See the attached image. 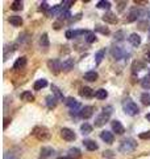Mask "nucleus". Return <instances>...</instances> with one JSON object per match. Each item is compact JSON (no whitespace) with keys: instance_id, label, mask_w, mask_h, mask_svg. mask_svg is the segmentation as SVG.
<instances>
[{"instance_id":"3","label":"nucleus","mask_w":150,"mask_h":159,"mask_svg":"<svg viewBox=\"0 0 150 159\" xmlns=\"http://www.w3.org/2000/svg\"><path fill=\"white\" fill-rule=\"evenodd\" d=\"M123 109L125 114H128V116H137V114L140 113V109L137 106V103H134L131 98H127L125 101L123 102Z\"/></svg>"},{"instance_id":"10","label":"nucleus","mask_w":150,"mask_h":159,"mask_svg":"<svg viewBox=\"0 0 150 159\" xmlns=\"http://www.w3.org/2000/svg\"><path fill=\"white\" fill-rule=\"evenodd\" d=\"M54 157V150L52 147H42L40 159H52Z\"/></svg>"},{"instance_id":"35","label":"nucleus","mask_w":150,"mask_h":159,"mask_svg":"<svg viewBox=\"0 0 150 159\" xmlns=\"http://www.w3.org/2000/svg\"><path fill=\"white\" fill-rule=\"evenodd\" d=\"M98 8H102V9H109L111 8V3L109 2H106V0H102V2H99L96 4Z\"/></svg>"},{"instance_id":"19","label":"nucleus","mask_w":150,"mask_h":159,"mask_svg":"<svg viewBox=\"0 0 150 159\" xmlns=\"http://www.w3.org/2000/svg\"><path fill=\"white\" fill-rule=\"evenodd\" d=\"M73 68H74V60H73V58H67L66 61L62 62V70L70 72Z\"/></svg>"},{"instance_id":"37","label":"nucleus","mask_w":150,"mask_h":159,"mask_svg":"<svg viewBox=\"0 0 150 159\" xmlns=\"http://www.w3.org/2000/svg\"><path fill=\"white\" fill-rule=\"evenodd\" d=\"M141 101H142V103L144 105H150V94H142L141 96Z\"/></svg>"},{"instance_id":"2","label":"nucleus","mask_w":150,"mask_h":159,"mask_svg":"<svg viewBox=\"0 0 150 159\" xmlns=\"http://www.w3.org/2000/svg\"><path fill=\"white\" fill-rule=\"evenodd\" d=\"M137 147V142L134 141L133 138H127V139H123L120 142V146H119V151L123 152V154H129L136 150Z\"/></svg>"},{"instance_id":"13","label":"nucleus","mask_w":150,"mask_h":159,"mask_svg":"<svg viewBox=\"0 0 150 159\" xmlns=\"http://www.w3.org/2000/svg\"><path fill=\"white\" fill-rule=\"evenodd\" d=\"M79 94H81L82 97H84V98H92L95 96V92L92 90L91 88L84 86V88H82L81 90H79Z\"/></svg>"},{"instance_id":"25","label":"nucleus","mask_w":150,"mask_h":159,"mask_svg":"<svg viewBox=\"0 0 150 159\" xmlns=\"http://www.w3.org/2000/svg\"><path fill=\"white\" fill-rule=\"evenodd\" d=\"M81 131H82V134L83 135H87V134H90V133H92V126L90 125V123H87V122H84L83 125L81 126Z\"/></svg>"},{"instance_id":"4","label":"nucleus","mask_w":150,"mask_h":159,"mask_svg":"<svg viewBox=\"0 0 150 159\" xmlns=\"http://www.w3.org/2000/svg\"><path fill=\"white\" fill-rule=\"evenodd\" d=\"M32 134L38 139V141H41V142L48 141V139L50 138V131H49V129L45 127V126H36V127L33 129Z\"/></svg>"},{"instance_id":"8","label":"nucleus","mask_w":150,"mask_h":159,"mask_svg":"<svg viewBox=\"0 0 150 159\" xmlns=\"http://www.w3.org/2000/svg\"><path fill=\"white\" fill-rule=\"evenodd\" d=\"M90 32L88 31H84V29H81V31H73V29H69L66 31V39L71 40V39H75L78 36H81V34H88Z\"/></svg>"},{"instance_id":"11","label":"nucleus","mask_w":150,"mask_h":159,"mask_svg":"<svg viewBox=\"0 0 150 159\" xmlns=\"http://www.w3.org/2000/svg\"><path fill=\"white\" fill-rule=\"evenodd\" d=\"M103 20H104L106 23H109V24H117V23H119L117 16H116L115 13H112V12H107V13H104Z\"/></svg>"},{"instance_id":"33","label":"nucleus","mask_w":150,"mask_h":159,"mask_svg":"<svg viewBox=\"0 0 150 159\" xmlns=\"http://www.w3.org/2000/svg\"><path fill=\"white\" fill-rule=\"evenodd\" d=\"M141 86L144 88V89H150V76L148 74V76H145L142 80H141Z\"/></svg>"},{"instance_id":"16","label":"nucleus","mask_w":150,"mask_h":159,"mask_svg":"<svg viewBox=\"0 0 150 159\" xmlns=\"http://www.w3.org/2000/svg\"><path fill=\"white\" fill-rule=\"evenodd\" d=\"M8 20L13 27H21L23 25V19H21V16H17V15H13V16H11Z\"/></svg>"},{"instance_id":"28","label":"nucleus","mask_w":150,"mask_h":159,"mask_svg":"<svg viewBox=\"0 0 150 159\" xmlns=\"http://www.w3.org/2000/svg\"><path fill=\"white\" fill-rule=\"evenodd\" d=\"M95 97L98 99H106L108 97V92L106 89H99V90H96V93H95Z\"/></svg>"},{"instance_id":"22","label":"nucleus","mask_w":150,"mask_h":159,"mask_svg":"<svg viewBox=\"0 0 150 159\" xmlns=\"http://www.w3.org/2000/svg\"><path fill=\"white\" fill-rule=\"evenodd\" d=\"M69 158L70 159H79L81 158V151L77 147H73L69 150Z\"/></svg>"},{"instance_id":"43","label":"nucleus","mask_w":150,"mask_h":159,"mask_svg":"<svg viewBox=\"0 0 150 159\" xmlns=\"http://www.w3.org/2000/svg\"><path fill=\"white\" fill-rule=\"evenodd\" d=\"M41 6H42L41 8H44V9H48V3H46V2H44V3L41 4Z\"/></svg>"},{"instance_id":"15","label":"nucleus","mask_w":150,"mask_h":159,"mask_svg":"<svg viewBox=\"0 0 150 159\" xmlns=\"http://www.w3.org/2000/svg\"><path fill=\"white\" fill-rule=\"evenodd\" d=\"M25 65H27V57H20L16 60V62L13 64V69L15 70H19V69H23Z\"/></svg>"},{"instance_id":"41","label":"nucleus","mask_w":150,"mask_h":159,"mask_svg":"<svg viewBox=\"0 0 150 159\" xmlns=\"http://www.w3.org/2000/svg\"><path fill=\"white\" fill-rule=\"evenodd\" d=\"M134 4H148L146 0H144V2H141V0H134Z\"/></svg>"},{"instance_id":"7","label":"nucleus","mask_w":150,"mask_h":159,"mask_svg":"<svg viewBox=\"0 0 150 159\" xmlns=\"http://www.w3.org/2000/svg\"><path fill=\"white\" fill-rule=\"evenodd\" d=\"M65 102H66V105L70 107V110H71V111H77V110H79V107H81V103H79L77 99L73 98V97L67 98Z\"/></svg>"},{"instance_id":"12","label":"nucleus","mask_w":150,"mask_h":159,"mask_svg":"<svg viewBox=\"0 0 150 159\" xmlns=\"http://www.w3.org/2000/svg\"><path fill=\"white\" fill-rule=\"evenodd\" d=\"M112 130L116 134H119V135H121V134L125 133V129L120 121H112Z\"/></svg>"},{"instance_id":"40","label":"nucleus","mask_w":150,"mask_h":159,"mask_svg":"<svg viewBox=\"0 0 150 159\" xmlns=\"http://www.w3.org/2000/svg\"><path fill=\"white\" fill-rule=\"evenodd\" d=\"M61 25H62V21H61V20H59V21H57V23H54V29H59V28H61Z\"/></svg>"},{"instance_id":"18","label":"nucleus","mask_w":150,"mask_h":159,"mask_svg":"<svg viewBox=\"0 0 150 159\" xmlns=\"http://www.w3.org/2000/svg\"><path fill=\"white\" fill-rule=\"evenodd\" d=\"M98 78H99V74L95 72V70L87 72L86 74H84V80H86V81H90V82H95Z\"/></svg>"},{"instance_id":"42","label":"nucleus","mask_w":150,"mask_h":159,"mask_svg":"<svg viewBox=\"0 0 150 159\" xmlns=\"http://www.w3.org/2000/svg\"><path fill=\"white\" fill-rule=\"evenodd\" d=\"M8 123H9V119H8V118H6V119H4V129H7Z\"/></svg>"},{"instance_id":"26","label":"nucleus","mask_w":150,"mask_h":159,"mask_svg":"<svg viewBox=\"0 0 150 159\" xmlns=\"http://www.w3.org/2000/svg\"><path fill=\"white\" fill-rule=\"evenodd\" d=\"M24 7V3L20 2V0H15V2L11 3V9H13V11H21Z\"/></svg>"},{"instance_id":"32","label":"nucleus","mask_w":150,"mask_h":159,"mask_svg":"<svg viewBox=\"0 0 150 159\" xmlns=\"http://www.w3.org/2000/svg\"><path fill=\"white\" fill-rule=\"evenodd\" d=\"M138 15H140V11L138 9H136V8H133L132 11H131V13H129V17H128V21L131 23V21H134V20H137L138 19Z\"/></svg>"},{"instance_id":"34","label":"nucleus","mask_w":150,"mask_h":159,"mask_svg":"<svg viewBox=\"0 0 150 159\" xmlns=\"http://www.w3.org/2000/svg\"><path fill=\"white\" fill-rule=\"evenodd\" d=\"M52 90H53V93H54V97H56L57 99H63V94H62V92L59 90L57 86L52 85Z\"/></svg>"},{"instance_id":"29","label":"nucleus","mask_w":150,"mask_h":159,"mask_svg":"<svg viewBox=\"0 0 150 159\" xmlns=\"http://www.w3.org/2000/svg\"><path fill=\"white\" fill-rule=\"evenodd\" d=\"M132 69H133V73H138L140 70H142V69H145V64H142L141 61H134L133 65H132Z\"/></svg>"},{"instance_id":"31","label":"nucleus","mask_w":150,"mask_h":159,"mask_svg":"<svg viewBox=\"0 0 150 159\" xmlns=\"http://www.w3.org/2000/svg\"><path fill=\"white\" fill-rule=\"evenodd\" d=\"M21 99L23 101H27V102H33L34 101V96L31 92H24L21 94Z\"/></svg>"},{"instance_id":"30","label":"nucleus","mask_w":150,"mask_h":159,"mask_svg":"<svg viewBox=\"0 0 150 159\" xmlns=\"http://www.w3.org/2000/svg\"><path fill=\"white\" fill-rule=\"evenodd\" d=\"M40 45L42 48H49V37L48 33H44L41 37H40Z\"/></svg>"},{"instance_id":"1","label":"nucleus","mask_w":150,"mask_h":159,"mask_svg":"<svg viewBox=\"0 0 150 159\" xmlns=\"http://www.w3.org/2000/svg\"><path fill=\"white\" fill-rule=\"evenodd\" d=\"M112 110H113L112 106L103 107V110H102V113H100V116L96 119H95V127H102V126L106 125V123L109 121V117H111V114H112Z\"/></svg>"},{"instance_id":"47","label":"nucleus","mask_w":150,"mask_h":159,"mask_svg":"<svg viewBox=\"0 0 150 159\" xmlns=\"http://www.w3.org/2000/svg\"><path fill=\"white\" fill-rule=\"evenodd\" d=\"M149 76H150V73H149Z\"/></svg>"},{"instance_id":"45","label":"nucleus","mask_w":150,"mask_h":159,"mask_svg":"<svg viewBox=\"0 0 150 159\" xmlns=\"http://www.w3.org/2000/svg\"><path fill=\"white\" fill-rule=\"evenodd\" d=\"M145 118H146V119H148V121L150 122V113H149V114H146V116H145Z\"/></svg>"},{"instance_id":"38","label":"nucleus","mask_w":150,"mask_h":159,"mask_svg":"<svg viewBox=\"0 0 150 159\" xmlns=\"http://www.w3.org/2000/svg\"><path fill=\"white\" fill-rule=\"evenodd\" d=\"M87 43H90V44H92V43H95L96 41V36H95V34L92 33V32H90L88 34H87Z\"/></svg>"},{"instance_id":"24","label":"nucleus","mask_w":150,"mask_h":159,"mask_svg":"<svg viewBox=\"0 0 150 159\" xmlns=\"http://www.w3.org/2000/svg\"><path fill=\"white\" fill-rule=\"evenodd\" d=\"M112 56H113V58L115 60H120V58H123V56H124V52L121 51L120 48H112Z\"/></svg>"},{"instance_id":"5","label":"nucleus","mask_w":150,"mask_h":159,"mask_svg":"<svg viewBox=\"0 0 150 159\" xmlns=\"http://www.w3.org/2000/svg\"><path fill=\"white\" fill-rule=\"evenodd\" d=\"M48 68L50 69V72L54 74H58L62 70V62L59 60H49L48 61Z\"/></svg>"},{"instance_id":"17","label":"nucleus","mask_w":150,"mask_h":159,"mask_svg":"<svg viewBox=\"0 0 150 159\" xmlns=\"http://www.w3.org/2000/svg\"><path fill=\"white\" fill-rule=\"evenodd\" d=\"M129 43H131L133 47H138L140 44H141V37H140V34L132 33L131 36H129Z\"/></svg>"},{"instance_id":"39","label":"nucleus","mask_w":150,"mask_h":159,"mask_svg":"<svg viewBox=\"0 0 150 159\" xmlns=\"http://www.w3.org/2000/svg\"><path fill=\"white\" fill-rule=\"evenodd\" d=\"M138 137L141 138V139H150V130L149 131H145V133H141Z\"/></svg>"},{"instance_id":"20","label":"nucleus","mask_w":150,"mask_h":159,"mask_svg":"<svg viewBox=\"0 0 150 159\" xmlns=\"http://www.w3.org/2000/svg\"><path fill=\"white\" fill-rule=\"evenodd\" d=\"M48 86V81L45 78H41V80H37L36 82H34V85H33V88H34V90H41V89H44V88H46Z\"/></svg>"},{"instance_id":"46","label":"nucleus","mask_w":150,"mask_h":159,"mask_svg":"<svg viewBox=\"0 0 150 159\" xmlns=\"http://www.w3.org/2000/svg\"><path fill=\"white\" fill-rule=\"evenodd\" d=\"M58 159H70L69 157H61V158H58Z\"/></svg>"},{"instance_id":"23","label":"nucleus","mask_w":150,"mask_h":159,"mask_svg":"<svg viewBox=\"0 0 150 159\" xmlns=\"http://www.w3.org/2000/svg\"><path fill=\"white\" fill-rule=\"evenodd\" d=\"M46 105L49 109H54L57 106V98L54 96H48L46 97Z\"/></svg>"},{"instance_id":"44","label":"nucleus","mask_w":150,"mask_h":159,"mask_svg":"<svg viewBox=\"0 0 150 159\" xmlns=\"http://www.w3.org/2000/svg\"><path fill=\"white\" fill-rule=\"evenodd\" d=\"M146 60L150 62V52H148V54H146Z\"/></svg>"},{"instance_id":"14","label":"nucleus","mask_w":150,"mask_h":159,"mask_svg":"<svg viewBox=\"0 0 150 159\" xmlns=\"http://www.w3.org/2000/svg\"><path fill=\"white\" fill-rule=\"evenodd\" d=\"M100 138H102L106 143H112L113 142V134L111 131H107V130L100 133Z\"/></svg>"},{"instance_id":"21","label":"nucleus","mask_w":150,"mask_h":159,"mask_svg":"<svg viewBox=\"0 0 150 159\" xmlns=\"http://www.w3.org/2000/svg\"><path fill=\"white\" fill-rule=\"evenodd\" d=\"M83 145L86 146L87 150L90 151H95V150H98V145H96V142L95 141H91V139H87V141H84L83 142Z\"/></svg>"},{"instance_id":"6","label":"nucleus","mask_w":150,"mask_h":159,"mask_svg":"<svg viewBox=\"0 0 150 159\" xmlns=\"http://www.w3.org/2000/svg\"><path fill=\"white\" fill-rule=\"evenodd\" d=\"M61 137L67 142H73V141H75V138H77L75 133L71 130V129H67V127H63L61 130Z\"/></svg>"},{"instance_id":"27","label":"nucleus","mask_w":150,"mask_h":159,"mask_svg":"<svg viewBox=\"0 0 150 159\" xmlns=\"http://www.w3.org/2000/svg\"><path fill=\"white\" fill-rule=\"evenodd\" d=\"M104 54H106V49H102V51H99L95 54V62H96V65H100V62H102L104 58Z\"/></svg>"},{"instance_id":"36","label":"nucleus","mask_w":150,"mask_h":159,"mask_svg":"<svg viewBox=\"0 0 150 159\" xmlns=\"http://www.w3.org/2000/svg\"><path fill=\"white\" fill-rule=\"evenodd\" d=\"M95 31H96V32H100V33H103V34H109V29L106 28V27H102V25H96Z\"/></svg>"},{"instance_id":"9","label":"nucleus","mask_w":150,"mask_h":159,"mask_svg":"<svg viewBox=\"0 0 150 159\" xmlns=\"http://www.w3.org/2000/svg\"><path fill=\"white\" fill-rule=\"evenodd\" d=\"M94 106H84L82 110H81V117L83 118V119H88V118H91L92 117V114H94Z\"/></svg>"}]
</instances>
